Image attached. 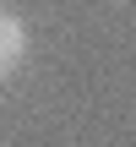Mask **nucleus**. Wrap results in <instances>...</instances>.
Returning <instances> with one entry per match:
<instances>
[{"mask_svg": "<svg viewBox=\"0 0 136 147\" xmlns=\"http://www.w3.org/2000/svg\"><path fill=\"white\" fill-rule=\"evenodd\" d=\"M22 55H27V33H22L16 16L0 11V76H11V71L22 65Z\"/></svg>", "mask_w": 136, "mask_h": 147, "instance_id": "f257e3e1", "label": "nucleus"}]
</instances>
